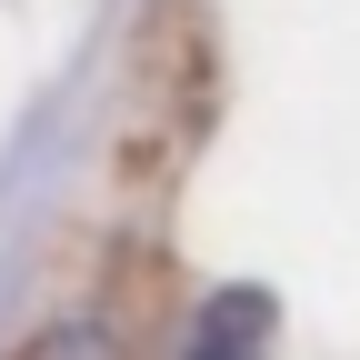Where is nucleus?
Segmentation results:
<instances>
[{
	"label": "nucleus",
	"mask_w": 360,
	"mask_h": 360,
	"mask_svg": "<svg viewBox=\"0 0 360 360\" xmlns=\"http://www.w3.org/2000/svg\"><path fill=\"white\" fill-rule=\"evenodd\" d=\"M200 360H231V350H220V340H200Z\"/></svg>",
	"instance_id": "obj_1"
}]
</instances>
